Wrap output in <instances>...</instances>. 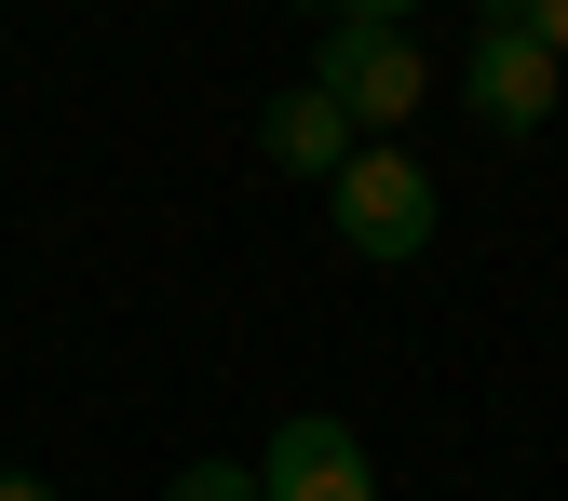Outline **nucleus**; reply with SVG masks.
Here are the masks:
<instances>
[{
    "mask_svg": "<svg viewBox=\"0 0 568 501\" xmlns=\"http://www.w3.org/2000/svg\"><path fill=\"white\" fill-rule=\"evenodd\" d=\"M312 82L352 109V136H406V109H419V28L393 14V0H352V14H325V41H312Z\"/></svg>",
    "mask_w": 568,
    "mask_h": 501,
    "instance_id": "f257e3e1",
    "label": "nucleus"
},
{
    "mask_svg": "<svg viewBox=\"0 0 568 501\" xmlns=\"http://www.w3.org/2000/svg\"><path fill=\"white\" fill-rule=\"evenodd\" d=\"M338 244H352V258H379V271H406L419 244H434V177L406 163V136H393V150L366 136V150L338 163Z\"/></svg>",
    "mask_w": 568,
    "mask_h": 501,
    "instance_id": "f03ea898",
    "label": "nucleus"
},
{
    "mask_svg": "<svg viewBox=\"0 0 568 501\" xmlns=\"http://www.w3.org/2000/svg\"><path fill=\"white\" fill-rule=\"evenodd\" d=\"M257 501H379V461H366V434H352V420L298 407V420L257 448Z\"/></svg>",
    "mask_w": 568,
    "mask_h": 501,
    "instance_id": "7ed1b4c3",
    "label": "nucleus"
},
{
    "mask_svg": "<svg viewBox=\"0 0 568 501\" xmlns=\"http://www.w3.org/2000/svg\"><path fill=\"white\" fill-rule=\"evenodd\" d=\"M460 82H474V122H487V136H541V122H555V54L515 28V0L474 28V68H460Z\"/></svg>",
    "mask_w": 568,
    "mask_h": 501,
    "instance_id": "20e7f679",
    "label": "nucleus"
},
{
    "mask_svg": "<svg viewBox=\"0 0 568 501\" xmlns=\"http://www.w3.org/2000/svg\"><path fill=\"white\" fill-rule=\"evenodd\" d=\"M257 150H271L284 177H325V190H338V163L366 150V136H352V109H338L325 82H284V96L257 109Z\"/></svg>",
    "mask_w": 568,
    "mask_h": 501,
    "instance_id": "39448f33",
    "label": "nucleus"
},
{
    "mask_svg": "<svg viewBox=\"0 0 568 501\" xmlns=\"http://www.w3.org/2000/svg\"><path fill=\"white\" fill-rule=\"evenodd\" d=\"M163 501H257V461H176Z\"/></svg>",
    "mask_w": 568,
    "mask_h": 501,
    "instance_id": "423d86ee",
    "label": "nucleus"
},
{
    "mask_svg": "<svg viewBox=\"0 0 568 501\" xmlns=\"http://www.w3.org/2000/svg\"><path fill=\"white\" fill-rule=\"evenodd\" d=\"M515 28H528V41H541L555 68H568V0H515Z\"/></svg>",
    "mask_w": 568,
    "mask_h": 501,
    "instance_id": "0eeeda50",
    "label": "nucleus"
},
{
    "mask_svg": "<svg viewBox=\"0 0 568 501\" xmlns=\"http://www.w3.org/2000/svg\"><path fill=\"white\" fill-rule=\"evenodd\" d=\"M0 501H68V488L54 474H0Z\"/></svg>",
    "mask_w": 568,
    "mask_h": 501,
    "instance_id": "6e6552de",
    "label": "nucleus"
}]
</instances>
